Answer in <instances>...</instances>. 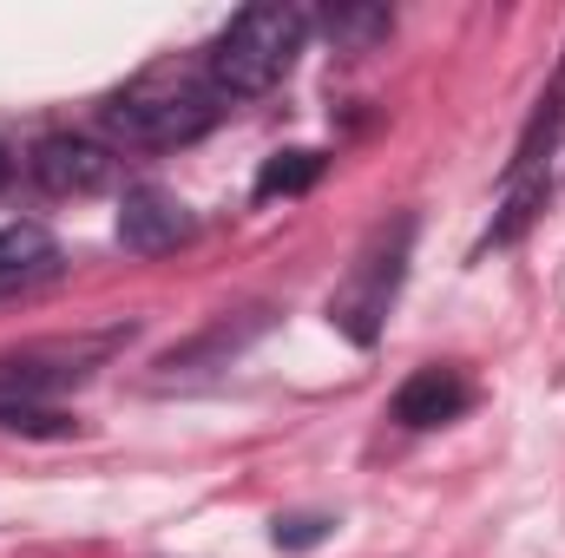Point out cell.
Instances as JSON below:
<instances>
[{
	"label": "cell",
	"mask_w": 565,
	"mask_h": 558,
	"mask_svg": "<svg viewBox=\"0 0 565 558\" xmlns=\"http://www.w3.org/2000/svg\"><path fill=\"white\" fill-rule=\"evenodd\" d=\"M217 93L204 73H184V66H151L139 73L126 93L106 99V132L126 144H191L217 126Z\"/></svg>",
	"instance_id": "obj_1"
},
{
	"label": "cell",
	"mask_w": 565,
	"mask_h": 558,
	"mask_svg": "<svg viewBox=\"0 0 565 558\" xmlns=\"http://www.w3.org/2000/svg\"><path fill=\"white\" fill-rule=\"evenodd\" d=\"M302 33H309V20L296 13V7H244L217 40H211V53H204V79H211V93L217 99H257V93H270L282 73L296 66V53H302Z\"/></svg>",
	"instance_id": "obj_2"
},
{
	"label": "cell",
	"mask_w": 565,
	"mask_h": 558,
	"mask_svg": "<svg viewBox=\"0 0 565 558\" xmlns=\"http://www.w3.org/2000/svg\"><path fill=\"white\" fill-rule=\"evenodd\" d=\"M408 244H415V224L408 217H395V224H382L375 237H369V250L349 264V282L335 289V302H329V315H335V329L349 335V342H375V329H382V315H388V302H395V289H402V270H408Z\"/></svg>",
	"instance_id": "obj_3"
},
{
	"label": "cell",
	"mask_w": 565,
	"mask_h": 558,
	"mask_svg": "<svg viewBox=\"0 0 565 558\" xmlns=\"http://www.w3.org/2000/svg\"><path fill=\"white\" fill-rule=\"evenodd\" d=\"M113 348V335L99 342H53V348H20V355H0V401H26V395H46V388H66L79 375H93V362Z\"/></svg>",
	"instance_id": "obj_4"
},
{
	"label": "cell",
	"mask_w": 565,
	"mask_h": 558,
	"mask_svg": "<svg viewBox=\"0 0 565 558\" xmlns=\"http://www.w3.org/2000/svg\"><path fill=\"white\" fill-rule=\"evenodd\" d=\"M33 178L53 197H93L113 184V151L93 139H73V132H53V139L33 144Z\"/></svg>",
	"instance_id": "obj_5"
},
{
	"label": "cell",
	"mask_w": 565,
	"mask_h": 558,
	"mask_svg": "<svg viewBox=\"0 0 565 558\" xmlns=\"http://www.w3.org/2000/svg\"><path fill=\"white\" fill-rule=\"evenodd\" d=\"M184 237H191V211H184L171 191H158V184L126 191V204H119V244H126L132 257H164V250H178Z\"/></svg>",
	"instance_id": "obj_6"
},
{
	"label": "cell",
	"mask_w": 565,
	"mask_h": 558,
	"mask_svg": "<svg viewBox=\"0 0 565 558\" xmlns=\"http://www.w3.org/2000/svg\"><path fill=\"white\" fill-rule=\"evenodd\" d=\"M467 401H473L467 375L434 362V368H415V375L395 388V420H402V427H440V420L467 415Z\"/></svg>",
	"instance_id": "obj_7"
},
{
	"label": "cell",
	"mask_w": 565,
	"mask_h": 558,
	"mask_svg": "<svg viewBox=\"0 0 565 558\" xmlns=\"http://www.w3.org/2000/svg\"><path fill=\"white\" fill-rule=\"evenodd\" d=\"M60 270V244L40 230V224H7L0 230V296L13 289H33Z\"/></svg>",
	"instance_id": "obj_8"
},
{
	"label": "cell",
	"mask_w": 565,
	"mask_h": 558,
	"mask_svg": "<svg viewBox=\"0 0 565 558\" xmlns=\"http://www.w3.org/2000/svg\"><path fill=\"white\" fill-rule=\"evenodd\" d=\"M559 132H565V60H559V73H553V86L540 93V106H533L526 132H520V151H513V171H507V178H526V171L559 144Z\"/></svg>",
	"instance_id": "obj_9"
},
{
	"label": "cell",
	"mask_w": 565,
	"mask_h": 558,
	"mask_svg": "<svg viewBox=\"0 0 565 558\" xmlns=\"http://www.w3.org/2000/svg\"><path fill=\"white\" fill-rule=\"evenodd\" d=\"M322 178V151H277L264 171H257V197H302L309 184Z\"/></svg>",
	"instance_id": "obj_10"
},
{
	"label": "cell",
	"mask_w": 565,
	"mask_h": 558,
	"mask_svg": "<svg viewBox=\"0 0 565 558\" xmlns=\"http://www.w3.org/2000/svg\"><path fill=\"white\" fill-rule=\"evenodd\" d=\"M329 33L349 40V46H362V40L388 33V13H382V7H335V13H329Z\"/></svg>",
	"instance_id": "obj_11"
},
{
	"label": "cell",
	"mask_w": 565,
	"mask_h": 558,
	"mask_svg": "<svg viewBox=\"0 0 565 558\" xmlns=\"http://www.w3.org/2000/svg\"><path fill=\"white\" fill-rule=\"evenodd\" d=\"M322 533H329V519H316V513H309V519H282L277 546H282V552H302V546H316Z\"/></svg>",
	"instance_id": "obj_12"
},
{
	"label": "cell",
	"mask_w": 565,
	"mask_h": 558,
	"mask_svg": "<svg viewBox=\"0 0 565 558\" xmlns=\"http://www.w3.org/2000/svg\"><path fill=\"white\" fill-rule=\"evenodd\" d=\"M7 178H13V151L0 144V184H7Z\"/></svg>",
	"instance_id": "obj_13"
}]
</instances>
